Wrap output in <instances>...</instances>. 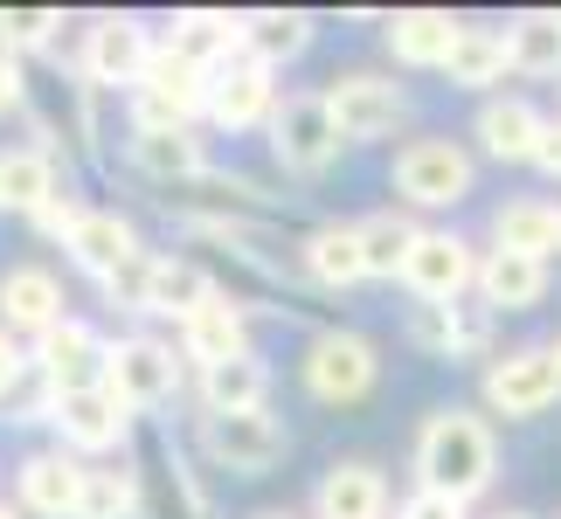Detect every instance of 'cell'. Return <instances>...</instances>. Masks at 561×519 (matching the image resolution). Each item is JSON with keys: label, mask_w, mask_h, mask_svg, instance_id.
I'll return each mask as SVG.
<instances>
[{"label": "cell", "mask_w": 561, "mask_h": 519, "mask_svg": "<svg viewBox=\"0 0 561 519\" xmlns=\"http://www.w3.org/2000/svg\"><path fill=\"white\" fill-rule=\"evenodd\" d=\"M409 471H416V492L479 506L500 485V423L485 408H465V402L430 408L416 423V443H409Z\"/></svg>", "instance_id": "1"}, {"label": "cell", "mask_w": 561, "mask_h": 519, "mask_svg": "<svg viewBox=\"0 0 561 519\" xmlns=\"http://www.w3.org/2000/svg\"><path fill=\"white\" fill-rule=\"evenodd\" d=\"M388 187H396V208L409 215H444V208H465L479 194V153L450 132H423V139H402L396 160H388Z\"/></svg>", "instance_id": "2"}, {"label": "cell", "mask_w": 561, "mask_h": 519, "mask_svg": "<svg viewBox=\"0 0 561 519\" xmlns=\"http://www.w3.org/2000/svg\"><path fill=\"white\" fill-rule=\"evenodd\" d=\"M271 160L285 181H327V173L340 166V153H347V139H340V125L327 112V91L319 83H291L285 97H277V112H271Z\"/></svg>", "instance_id": "3"}, {"label": "cell", "mask_w": 561, "mask_h": 519, "mask_svg": "<svg viewBox=\"0 0 561 519\" xmlns=\"http://www.w3.org/2000/svg\"><path fill=\"white\" fill-rule=\"evenodd\" d=\"M104 388L133 408V416H160L174 408L187 388H194V367L181 360V346L167 333H118L112 339V360H104Z\"/></svg>", "instance_id": "4"}, {"label": "cell", "mask_w": 561, "mask_h": 519, "mask_svg": "<svg viewBox=\"0 0 561 519\" xmlns=\"http://www.w3.org/2000/svg\"><path fill=\"white\" fill-rule=\"evenodd\" d=\"M298 381L319 408H360L381 381V346L354 326H319L298 354Z\"/></svg>", "instance_id": "5"}, {"label": "cell", "mask_w": 561, "mask_h": 519, "mask_svg": "<svg viewBox=\"0 0 561 519\" xmlns=\"http://www.w3.org/2000/svg\"><path fill=\"white\" fill-rule=\"evenodd\" d=\"M479 402L492 423H534L561 402V367L548 354V339H527V346H500L485 367H479Z\"/></svg>", "instance_id": "6"}, {"label": "cell", "mask_w": 561, "mask_h": 519, "mask_svg": "<svg viewBox=\"0 0 561 519\" xmlns=\"http://www.w3.org/2000/svg\"><path fill=\"white\" fill-rule=\"evenodd\" d=\"M319 91H327V112L347 146H381L409 125V91L388 70H333Z\"/></svg>", "instance_id": "7"}, {"label": "cell", "mask_w": 561, "mask_h": 519, "mask_svg": "<svg viewBox=\"0 0 561 519\" xmlns=\"http://www.w3.org/2000/svg\"><path fill=\"white\" fill-rule=\"evenodd\" d=\"M160 49V28L146 14H98L91 28H83V49H77V77L91 83V91H118L133 97L146 62Z\"/></svg>", "instance_id": "8"}, {"label": "cell", "mask_w": 561, "mask_h": 519, "mask_svg": "<svg viewBox=\"0 0 561 519\" xmlns=\"http://www.w3.org/2000/svg\"><path fill=\"white\" fill-rule=\"evenodd\" d=\"M194 443H202L208 471H229V478H271L291 450V429L271 416V408H250V416H194Z\"/></svg>", "instance_id": "9"}, {"label": "cell", "mask_w": 561, "mask_h": 519, "mask_svg": "<svg viewBox=\"0 0 561 519\" xmlns=\"http://www.w3.org/2000/svg\"><path fill=\"white\" fill-rule=\"evenodd\" d=\"M133 408H125L112 388H77V395H56V443L70 450V458L83 464H118V458H133Z\"/></svg>", "instance_id": "10"}, {"label": "cell", "mask_w": 561, "mask_h": 519, "mask_svg": "<svg viewBox=\"0 0 561 519\" xmlns=\"http://www.w3.org/2000/svg\"><path fill=\"white\" fill-rule=\"evenodd\" d=\"M479 256H485V243L423 222L416 250H409V270H402V291L416 298V305H458V298L479 291Z\"/></svg>", "instance_id": "11"}, {"label": "cell", "mask_w": 561, "mask_h": 519, "mask_svg": "<svg viewBox=\"0 0 561 519\" xmlns=\"http://www.w3.org/2000/svg\"><path fill=\"white\" fill-rule=\"evenodd\" d=\"M285 97L264 62L250 56H229L222 70H208V97H202V125H215L222 139H243V132H271V112Z\"/></svg>", "instance_id": "12"}, {"label": "cell", "mask_w": 561, "mask_h": 519, "mask_svg": "<svg viewBox=\"0 0 561 519\" xmlns=\"http://www.w3.org/2000/svg\"><path fill=\"white\" fill-rule=\"evenodd\" d=\"M500 319H492L479 298H458V305H409L402 312V339L416 346L423 360H492L500 346Z\"/></svg>", "instance_id": "13"}, {"label": "cell", "mask_w": 561, "mask_h": 519, "mask_svg": "<svg viewBox=\"0 0 561 519\" xmlns=\"http://www.w3.org/2000/svg\"><path fill=\"white\" fill-rule=\"evenodd\" d=\"M541 132H548V112L527 91L479 97V112H471V153L492 160V166H534Z\"/></svg>", "instance_id": "14"}, {"label": "cell", "mask_w": 561, "mask_h": 519, "mask_svg": "<svg viewBox=\"0 0 561 519\" xmlns=\"http://www.w3.org/2000/svg\"><path fill=\"white\" fill-rule=\"evenodd\" d=\"M35 360V381L49 388V395H77V388H104V360H112V339H104L91 319H62L56 333H42L28 346Z\"/></svg>", "instance_id": "15"}, {"label": "cell", "mask_w": 561, "mask_h": 519, "mask_svg": "<svg viewBox=\"0 0 561 519\" xmlns=\"http://www.w3.org/2000/svg\"><path fill=\"white\" fill-rule=\"evenodd\" d=\"M83 478H91L83 458H70L62 443H42V450H28V458L14 464V492H8V499L28 519H77Z\"/></svg>", "instance_id": "16"}, {"label": "cell", "mask_w": 561, "mask_h": 519, "mask_svg": "<svg viewBox=\"0 0 561 519\" xmlns=\"http://www.w3.org/2000/svg\"><path fill=\"white\" fill-rule=\"evenodd\" d=\"M306 519H396V485L375 458H333L312 485Z\"/></svg>", "instance_id": "17"}, {"label": "cell", "mask_w": 561, "mask_h": 519, "mask_svg": "<svg viewBox=\"0 0 561 519\" xmlns=\"http://www.w3.org/2000/svg\"><path fill=\"white\" fill-rule=\"evenodd\" d=\"M70 319V291L49 264H8L0 270V326L21 346H35L42 333H56Z\"/></svg>", "instance_id": "18"}, {"label": "cell", "mask_w": 561, "mask_h": 519, "mask_svg": "<svg viewBox=\"0 0 561 519\" xmlns=\"http://www.w3.org/2000/svg\"><path fill=\"white\" fill-rule=\"evenodd\" d=\"M174 346H181V360L194 367V374H202V367H222V360L256 354V339H250V298H236V291L222 285V291H215L208 305L174 333Z\"/></svg>", "instance_id": "19"}, {"label": "cell", "mask_w": 561, "mask_h": 519, "mask_svg": "<svg viewBox=\"0 0 561 519\" xmlns=\"http://www.w3.org/2000/svg\"><path fill=\"white\" fill-rule=\"evenodd\" d=\"M298 277L312 291H354L368 285V256H360V222H312L291 250Z\"/></svg>", "instance_id": "20"}, {"label": "cell", "mask_w": 561, "mask_h": 519, "mask_svg": "<svg viewBox=\"0 0 561 519\" xmlns=\"http://www.w3.org/2000/svg\"><path fill=\"white\" fill-rule=\"evenodd\" d=\"M125 160H133V173H146L160 187H208L215 181L202 125H187V132H125Z\"/></svg>", "instance_id": "21"}, {"label": "cell", "mask_w": 561, "mask_h": 519, "mask_svg": "<svg viewBox=\"0 0 561 519\" xmlns=\"http://www.w3.org/2000/svg\"><path fill=\"white\" fill-rule=\"evenodd\" d=\"M485 250H520L534 264H554L561 256V201L554 194H513V201H500L485 222Z\"/></svg>", "instance_id": "22"}, {"label": "cell", "mask_w": 561, "mask_h": 519, "mask_svg": "<svg viewBox=\"0 0 561 519\" xmlns=\"http://www.w3.org/2000/svg\"><path fill=\"white\" fill-rule=\"evenodd\" d=\"M458 28L465 21L444 8H396L381 21V49L396 56V70H437L444 77L450 49H458Z\"/></svg>", "instance_id": "23"}, {"label": "cell", "mask_w": 561, "mask_h": 519, "mask_svg": "<svg viewBox=\"0 0 561 519\" xmlns=\"http://www.w3.org/2000/svg\"><path fill=\"white\" fill-rule=\"evenodd\" d=\"M146 243H139V222L133 215H118V208H83V222H77V235L62 243V256H70V270H83L91 285H104L125 256H139Z\"/></svg>", "instance_id": "24"}, {"label": "cell", "mask_w": 561, "mask_h": 519, "mask_svg": "<svg viewBox=\"0 0 561 519\" xmlns=\"http://www.w3.org/2000/svg\"><path fill=\"white\" fill-rule=\"evenodd\" d=\"M319 42V21L306 8H250L243 14V56L264 62L271 77H285L291 62H306Z\"/></svg>", "instance_id": "25"}, {"label": "cell", "mask_w": 561, "mask_h": 519, "mask_svg": "<svg viewBox=\"0 0 561 519\" xmlns=\"http://www.w3.org/2000/svg\"><path fill=\"white\" fill-rule=\"evenodd\" d=\"M160 42L174 56H187L194 70H222L229 56H243V14H229V8H174V21L160 28Z\"/></svg>", "instance_id": "26"}, {"label": "cell", "mask_w": 561, "mask_h": 519, "mask_svg": "<svg viewBox=\"0 0 561 519\" xmlns=\"http://www.w3.org/2000/svg\"><path fill=\"white\" fill-rule=\"evenodd\" d=\"M548 264H534V256H520V250H485L479 256V305L492 312V319H506V312H534L548 298Z\"/></svg>", "instance_id": "27"}, {"label": "cell", "mask_w": 561, "mask_h": 519, "mask_svg": "<svg viewBox=\"0 0 561 519\" xmlns=\"http://www.w3.org/2000/svg\"><path fill=\"white\" fill-rule=\"evenodd\" d=\"M194 408H202V416H250V408H271V360L243 354V360L202 367V374H194Z\"/></svg>", "instance_id": "28"}, {"label": "cell", "mask_w": 561, "mask_h": 519, "mask_svg": "<svg viewBox=\"0 0 561 519\" xmlns=\"http://www.w3.org/2000/svg\"><path fill=\"white\" fill-rule=\"evenodd\" d=\"M506 77H513L506 28L465 21V28H458V49H450V62H444V83H450V91H471V97H500Z\"/></svg>", "instance_id": "29"}, {"label": "cell", "mask_w": 561, "mask_h": 519, "mask_svg": "<svg viewBox=\"0 0 561 519\" xmlns=\"http://www.w3.org/2000/svg\"><path fill=\"white\" fill-rule=\"evenodd\" d=\"M222 291V277H215L208 264H194V256H174V250H160L153 256V298H146V319H167V326H187L194 312L208 305V298Z\"/></svg>", "instance_id": "30"}, {"label": "cell", "mask_w": 561, "mask_h": 519, "mask_svg": "<svg viewBox=\"0 0 561 519\" xmlns=\"http://www.w3.org/2000/svg\"><path fill=\"white\" fill-rule=\"evenodd\" d=\"M62 187H70L62 181V160L35 153V146H0V215H21V222H28Z\"/></svg>", "instance_id": "31"}, {"label": "cell", "mask_w": 561, "mask_h": 519, "mask_svg": "<svg viewBox=\"0 0 561 519\" xmlns=\"http://www.w3.org/2000/svg\"><path fill=\"white\" fill-rule=\"evenodd\" d=\"M416 235H423V222H416L409 208H375V215H360V256H368V285H402Z\"/></svg>", "instance_id": "32"}, {"label": "cell", "mask_w": 561, "mask_h": 519, "mask_svg": "<svg viewBox=\"0 0 561 519\" xmlns=\"http://www.w3.org/2000/svg\"><path fill=\"white\" fill-rule=\"evenodd\" d=\"M506 56H513V77H534L548 83L561 77V8H520L506 21Z\"/></svg>", "instance_id": "33"}, {"label": "cell", "mask_w": 561, "mask_h": 519, "mask_svg": "<svg viewBox=\"0 0 561 519\" xmlns=\"http://www.w3.org/2000/svg\"><path fill=\"white\" fill-rule=\"evenodd\" d=\"M77 519H146V471H139L133 458L91 464L83 499H77Z\"/></svg>", "instance_id": "34"}, {"label": "cell", "mask_w": 561, "mask_h": 519, "mask_svg": "<svg viewBox=\"0 0 561 519\" xmlns=\"http://www.w3.org/2000/svg\"><path fill=\"white\" fill-rule=\"evenodd\" d=\"M139 91L146 97H160V104H174V112H187L194 125H202V97H208V70H194L187 56H174L160 42L153 62H146V77H139Z\"/></svg>", "instance_id": "35"}, {"label": "cell", "mask_w": 561, "mask_h": 519, "mask_svg": "<svg viewBox=\"0 0 561 519\" xmlns=\"http://www.w3.org/2000/svg\"><path fill=\"white\" fill-rule=\"evenodd\" d=\"M56 28H70V14L56 8H0V49L8 56H49L56 49Z\"/></svg>", "instance_id": "36"}, {"label": "cell", "mask_w": 561, "mask_h": 519, "mask_svg": "<svg viewBox=\"0 0 561 519\" xmlns=\"http://www.w3.org/2000/svg\"><path fill=\"white\" fill-rule=\"evenodd\" d=\"M153 256L160 250H139V256H125V264L112 270V277H104V305H112V312H133V319H146V298H153Z\"/></svg>", "instance_id": "37"}, {"label": "cell", "mask_w": 561, "mask_h": 519, "mask_svg": "<svg viewBox=\"0 0 561 519\" xmlns=\"http://www.w3.org/2000/svg\"><path fill=\"white\" fill-rule=\"evenodd\" d=\"M83 208H91V201H83L77 187H62V194H49V201L28 215V229H35V235H49V243H70L77 222H83Z\"/></svg>", "instance_id": "38"}, {"label": "cell", "mask_w": 561, "mask_h": 519, "mask_svg": "<svg viewBox=\"0 0 561 519\" xmlns=\"http://www.w3.org/2000/svg\"><path fill=\"white\" fill-rule=\"evenodd\" d=\"M28 381H35V360H28V346H21L8 326H0V408H8V402H14Z\"/></svg>", "instance_id": "39"}, {"label": "cell", "mask_w": 561, "mask_h": 519, "mask_svg": "<svg viewBox=\"0 0 561 519\" xmlns=\"http://www.w3.org/2000/svg\"><path fill=\"white\" fill-rule=\"evenodd\" d=\"M396 519H471V506L437 499V492H416V485H409L402 499H396Z\"/></svg>", "instance_id": "40"}, {"label": "cell", "mask_w": 561, "mask_h": 519, "mask_svg": "<svg viewBox=\"0 0 561 519\" xmlns=\"http://www.w3.org/2000/svg\"><path fill=\"white\" fill-rule=\"evenodd\" d=\"M14 112H28V62L0 49V118H14Z\"/></svg>", "instance_id": "41"}, {"label": "cell", "mask_w": 561, "mask_h": 519, "mask_svg": "<svg viewBox=\"0 0 561 519\" xmlns=\"http://www.w3.org/2000/svg\"><path fill=\"white\" fill-rule=\"evenodd\" d=\"M534 173H548V181L561 187V112L548 118V132H541V153H534Z\"/></svg>", "instance_id": "42"}, {"label": "cell", "mask_w": 561, "mask_h": 519, "mask_svg": "<svg viewBox=\"0 0 561 519\" xmlns=\"http://www.w3.org/2000/svg\"><path fill=\"white\" fill-rule=\"evenodd\" d=\"M485 519H541V512H527V506H500V512H485Z\"/></svg>", "instance_id": "43"}, {"label": "cell", "mask_w": 561, "mask_h": 519, "mask_svg": "<svg viewBox=\"0 0 561 519\" xmlns=\"http://www.w3.org/2000/svg\"><path fill=\"white\" fill-rule=\"evenodd\" d=\"M0 519H28V512H21V506H14V499H0Z\"/></svg>", "instance_id": "44"}, {"label": "cell", "mask_w": 561, "mask_h": 519, "mask_svg": "<svg viewBox=\"0 0 561 519\" xmlns=\"http://www.w3.org/2000/svg\"><path fill=\"white\" fill-rule=\"evenodd\" d=\"M250 519H298V512H250Z\"/></svg>", "instance_id": "45"}, {"label": "cell", "mask_w": 561, "mask_h": 519, "mask_svg": "<svg viewBox=\"0 0 561 519\" xmlns=\"http://www.w3.org/2000/svg\"><path fill=\"white\" fill-rule=\"evenodd\" d=\"M548 354H554V367H561V333H554V339H548Z\"/></svg>", "instance_id": "46"}]
</instances>
